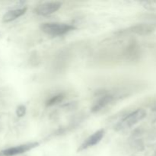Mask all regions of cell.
<instances>
[{
    "label": "cell",
    "mask_w": 156,
    "mask_h": 156,
    "mask_svg": "<svg viewBox=\"0 0 156 156\" xmlns=\"http://www.w3.org/2000/svg\"><path fill=\"white\" fill-rule=\"evenodd\" d=\"M40 28L44 33L53 37L62 36L72 30H75L76 27L74 25L65 23L58 22H47L41 24Z\"/></svg>",
    "instance_id": "obj_1"
},
{
    "label": "cell",
    "mask_w": 156,
    "mask_h": 156,
    "mask_svg": "<svg viewBox=\"0 0 156 156\" xmlns=\"http://www.w3.org/2000/svg\"><path fill=\"white\" fill-rule=\"evenodd\" d=\"M25 114H26L25 106H24V105H20V106H18V108H17L16 114L18 117H23V116L25 115Z\"/></svg>",
    "instance_id": "obj_10"
},
{
    "label": "cell",
    "mask_w": 156,
    "mask_h": 156,
    "mask_svg": "<svg viewBox=\"0 0 156 156\" xmlns=\"http://www.w3.org/2000/svg\"><path fill=\"white\" fill-rule=\"evenodd\" d=\"M105 130L102 129L96 131L94 133H93L92 135L90 136L88 138H87L86 140L84 141V143L81 145L78 151L85 150V149H88V148L92 147V146L98 144V143L101 141L103 137L105 136Z\"/></svg>",
    "instance_id": "obj_5"
},
{
    "label": "cell",
    "mask_w": 156,
    "mask_h": 156,
    "mask_svg": "<svg viewBox=\"0 0 156 156\" xmlns=\"http://www.w3.org/2000/svg\"><path fill=\"white\" fill-rule=\"evenodd\" d=\"M61 5H62V4L59 2H44L37 6L34 9V12L35 14L38 15L46 16V15H51V14L57 12L61 8Z\"/></svg>",
    "instance_id": "obj_3"
},
{
    "label": "cell",
    "mask_w": 156,
    "mask_h": 156,
    "mask_svg": "<svg viewBox=\"0 0 156 156\" xmlns=\"http://www.w3.org/2000/svg\"><path fill=\"white\" fill-rule=\"evenodd\" d=\"M38 145H39L38 143H26V144H22L20 145V146L9 148V149H5V150L2 151V153L5 156H14L20 155V154L24 153V152H27V151L37 147Z\"/></svg>",
    "instance_id": "obj_4"
},
{
    "label": "cell",
    "mask_w": 156,
    "mask_h": 156,
    "mask_svg": "<svg viewBox=\"0 0 156 156\" xmlns=\"http://www.w3.org/2000/svg\"><path fill=\"white\" fill-rule=\"evenodd\" d=\"M146 111L143 109H137L133 112L130 113L126 117H123L116 126V129L117 131L123 130V129H129L134 125L138 123L146 117Z\"/></svg>",
    "instance_id": "obj_2"
},
{
    "label": "cell",
    "mask_w": 156,
    "mask_h": 156,
    "mask_svg": "<svg viewBox=\"0 0 156 156\" xmlns=\"http://www.w3.org/2000/svg\"><path fill=\"white\" fill-rule=\"evenodd\" d=\"M127 31L140 35H146L153 31V27L148 24H141L129 27Z\"/></svg>",
    "instance_id": "obj_7"
},
{
    "label": "cell",
    "mask_w": 156,
    "mask_h": 156,
    "mask_svg": "<svg viewBox=\"0 0 156 156\" xmlns=\"http://www.w3.org/2000/svg\"><path fill=\"white\" fill-rule=\"evenodd\" d=\"M26 11H27V8L26 7L18 8V9H12V10L8 11L2 18L3 22L8 23L15 21L17 18L24 15L25 14Z\"/></svg>",
    "instance_id": "obj_6"
},
{
    "label": "cell",
    "mask_w": 156,
    "mask_h": 156,
    "mask_svg": "<svg viewBox=\"0 0 156 156\" xmlns=\"http://www.w3.org/2000/svg\"><path fill=\"white\" fill-rule=\"evenodd\" d=\"M62 99H63V95L62 94H57V95L51 98L49 101H47V106H53V105H56V104L62 101Z\"/></svg>",
    "instance_id": "obj_9"
},
{
    "label": "cell",
    "mask_w": 156,
    "mask_h": 156,
    "mask_svg": "<svg viewBox=\"0 0 156 156\" xmlns=\"http://www.w3.org/2000/svg\"><path fill=\"white\" fill-rule=\"evenodd\" d=\"M112 101L113 97L111 95L108 94V95L103 96V97L101 98L94 104V106L91 108V111H92L93 113L98 112V111H100L101 109L105 108L107 105H109Z\"/></svg>",
    "instance_id": "obj_8"
}]
</instances>
